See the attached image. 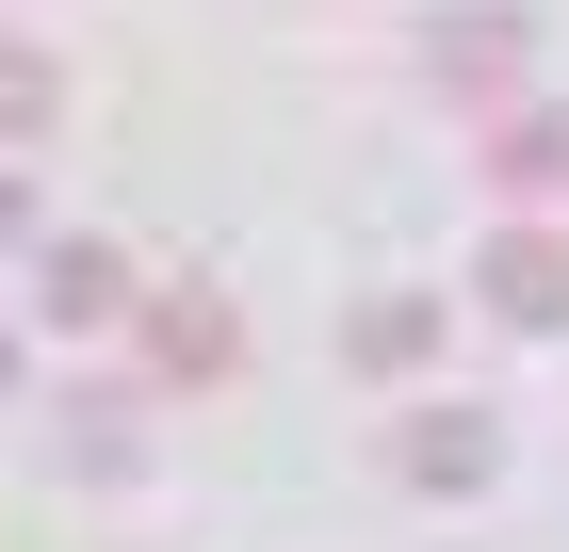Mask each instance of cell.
<instances>
[{"mask_svg":"<svg viewBox=\"0 0 569 552\" xmlns=\"http://www.w3.org/2000/svg\"><path fill=\"white\" fill-rule=\"evenodd\" d=\"M228 358H244V309H228L212 277H179V293H147V374H163V390H212Z\"/></svg>","mask_w":569,"mask_h":552,"instance_id":"obj_1","label":"cell"},{"mask_svg":"<svg viewBox=\"0 0 569 552\" xmlns=\"http://www.w3.org/2000/svg\"><path fill=\"white\" fill-rule=\"evenodd\" d=\"M472 293L505 309V325H569V228H505V244L472 260Z\"/></svg>","mask_w":569,"mask_h":552,"instance_id":"obj_2","label":"cell"},{"mask_svg":"<svg viewBox=\"0 0 569 552\" xmlns=\"http://www.w3.org/2000/svg\"><path fill=\"white\" fill-rule=\"evenodd\" d=\"M488 439H505L488 407H407V423H391V471H407V488H488Z\"/></svg>","mask_w":569,"mask_h":552,"instance_id":"obj_3","label":"cell"},{"mask_svg":"<svg viewBox=\"0 0 569 552\" xmlns=\"http://www.w3.org/2000/svg\"><path fill=\"white\" fill-rule=\"evenodd\" d=\"M33 309H49V325H114V309H131V260H114V244H49L33 260Z\"/></svg>","mask_w":569,"mask_h":552,"instance_id":"obj_4","label":"cell"},{"mask_svg":"<svg viewBox=\"0 0 569 552\" xmlns=\"http://www.w3.org/2000/svg\"><path fill=\"white\" fill-rule=\"evenodd\" d=\"M342 341H358V374H423V358H439V309H423V293H375Z\"/></svg>","mask_w":569,"mask_h":552,"instance_id":"obj_5","label":"cell"},{"mask_svg":"<svg viewBox=\"0 0 569 552\" xmlns=\"http://www.w3.org/2000/svg\"><path fill=\"white\" fill-rule=\"evenodd\" d=\"M439 82H456V98H505V82H521V17H456V33H439Z\"/></svg>","mask_w":569,"mask_h":552,"instance_id":"obj_6","label":"cell"},{"mask_svg":"<svg viewBox=\"0 0 569 552\" xmlns=\"http://www.w3.org/2000/svg\"><path fill=\"white\" fill-rule=\"evenodd\" d=\"M49 114H66V66H49V49H17V33H0V130H49Z\"/></svg>","mask_w":569,"mask_h":552,"instance_id":"obj_7","label":"cell"},{"mask_svg":"<svg viewBox=\"0 0 569 552\" xmlns=\"http://www.w3.org/2000/svg\"><path fill=\"white\" fill-rule=\"evenodd\" d=\"M66 455H82V471H131V407H114V390H98V407H66Z\"/></svg>","mask_w":569,"mask_h":552,"instance_id":"obj_8","label":"cell"},{"mask_svg":"<svg viewBox=\"0 0 569 552\" xmlns=\"http://www.w3.org/2000/svg\"><path fill=\"white\" fill-rule=\"evenodd\" d=\"M17 228H33V195H17V179H0V244H17Z\"/></svg>","mask_w":569,"mask_h":552,"instance_id":"obj_9","label":"cell"},{"mask_svg":"<svg viewBox=\"0 0 569 552\" xmlns=\"http://www.w3.org/2000/svg\"><path fill=\"white\" fill-rule=\"evenodd\" d=\"M0 390H17V341H0Z\"/></svg>","mask_w":569,"mask_h":552,"instance_id":"obj_10","label":"cell"}]
</instances>
